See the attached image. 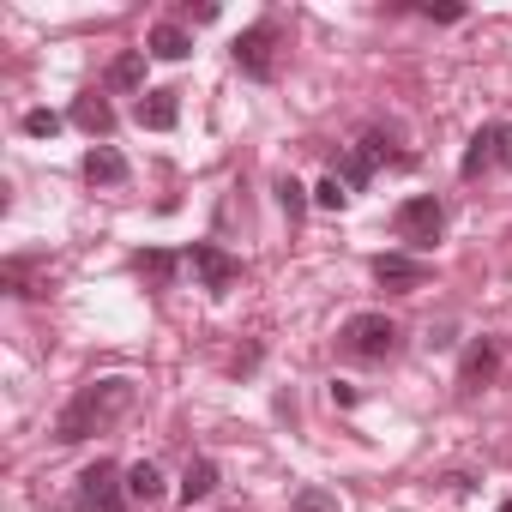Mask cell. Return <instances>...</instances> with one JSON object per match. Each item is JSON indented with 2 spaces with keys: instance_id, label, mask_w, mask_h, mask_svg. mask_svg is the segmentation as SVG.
I'll list each match as a JSON object with an SVG mask.
<instances>
[{
  "instance_id": "6da1fadb",
  "label": "cell",
  "mask_w": 512,
  "mask_h": 512,
  "mask_svg": "<svg viewBox=\"0 0 512 512\" xmlns=\"http://www.w3.org/2000/svg\"><path fill=\"white\" fill-rule=\"evenodd\" d=\"M133 410V380H91L67 398V410L55 416V440L61 446H79L91 434H103L109 422H121Z\"/></svg>"
},
{
  "instance_id": "7a4b0ae2",
  "label": "cell",
  "mask_w": 512,
  "mask_h": 512,
  "mask_svg": "<svg viewBox=\"0 0 512 512\" xmlns=\"http://www.w3.org/2000/svg\"><path fill=\"white\" fill-rule=\"evenodd\" d=\"M500 163H512V121H482V127L470 133V145H464L458 175L476 181V175H488V169H500Z\"/></svg>"
},
{
  "instance_id": "3957f363",
  "label": "cell",
  "mask_w": 512,
  "mask_h": 512,
  "mask_svg": "<svg viewBox=\"0 0 512 512\" xmlns=\"http://www.w3.org/2000/svg\"><path fill=\"white\" fill-rule=\"evenodd\" d=\"M338 338H344V350L362 356V362H386V356L398 350V326H392L386 314H350Z\"/></svg>"
},
{
  "instance_id": "277c9868",
  "label": "cell",
  "mask_w": 512,
  "mask_h": 512,
  "mask_svg": "<svg viewBox=\"0 0 512 512\" xmlns=\"http://www.w3.org/2000/svg\"><path fill=\"white\" fill-rule=\"evenodd\" d=\"M392 229L422 253V247H434L440 241V229H446V211H440V199L434 193H416V199H404L398 205V217H392Z\"/></svg>"
},
{
  "instance_id": "5b68a950",
  "label": "cell",
  "mask_w": 512,
  "mask_h": 512,
  "mask_svg": "<svg viewBox=\"0 0 512 512\" xmlns=\"http://www.w3.org/2000/svg\"><path fill=\"white\" fill-rule=\"evenodd\" d=\"M79 500H85L91 512H121L133 494H127L121 470H115L109 458H97V464H85V470H79Z\"/></svg>"
},
{
  "instance_id": "8992f818",
  "label": "cell",
  "mask_w": 512,
  "mask_h": 512,
  "mask_svg": "<svg viewBox=\"0 0 512 512\" xmlns=\"http://www.w3.org/2000/svg\"><path fill=\"white\" fill-rule=\"evenodd\" d=\"M272 49H278V25H247L229 55H235V67H241L247 79H272V67H278Z\"/></svg>"
},
{
  "instance_id": "52a82bcc",
  "label": "cell",
  "mask_w": 512,
  "mask_h": 512,
  "mask_svg": "<svg viewBox=\"0 0 512 512\" xmlns=\"http://www.w3.org/2000/svg\"><path fill=\"white\" fill-rule=\"evenodd\" d=\"M193 272H199V284H205L211 296H223V290L241 278V266L229 260L223 247H211V241H193Z\"/></svg>"
},
{
  "instance_id": "ba28073f",
  "label": "cell",
  "mask_w": 512,
  "mask_h": 512,
  "mask_svg": "<svg viewBox=\"0 0 512 512\" xmlns=\"http://www.w3.org/2000/svg\"><path fill=\"white\" fill-rule=\"evenodd\" d=\"M374 278H380L386 290H422V284H428V266L416 260V253H380V260H374Z\"/></svg>"
},
{
  "instance_id": "9c48e42d",
  "label": "cell",
  "mask_w": 512,
  "mask_h": 512,
  "mask_svg": "<svg viewBox=\"0 0 512 512\" xmlns=\"http://www.w3.org/2000/svg\"><path fill=\"white\" fill-rule=\"evenodd\" d=\"M494 374H500V350H494V338H476V344L464 350V362H458V386L476 392V386H488Z\"/></svg>"
},
{
  "instance_id": "30bf717a",
  "label": "cell",
  "mask_w": 512,
  "mask_h": 512,
  "mask_svg": "<svg viewBox=\"0 0 512 512\" xmlns=\"http://www.w3.org/2000/svg\"><path fill=\"white\" fill-rule=\"evenodd\" d=\"M133 121L151 127V133H169V127L181 121V91H145L139 109H133Z\"/></svg>"
},
{
  "instance_id": "8fae6325",
  "label": "cell",
  "mask_w": 512,
  "mask_h": 512,
  "mask_svg": "<svg viewBox=\"0 0 512 512\" xmlns=\"http://www.w3.org/2000/svg\"><path fill=\"white\" fill-rule=\"evenodd\" d=\"M85 181H91V187H121V181H127V157H121L115 145H91V151H85Z\"/></svg>"
},
{
  "instance_id": "7c38bea8",
  "label": "cell",
  "mask_w": 512,
  "mask_h": 512,
  "mask_svg": "<svg viewBox=\"0 0 512 512\" xmlns=\"http://www.w3.org/2000/svg\"><path fill=\"white\" fill-rule=\"evenodd\" d=\"M73 127H85L91 139H109V133H115V109H109L97 91H85V97L73 103Z\"/></svg>"
},
{
  "instance_id": "4fadbf2b",
  "label": "cell",
  "mask_w": 512,
  "mask_h": 512,
  "mask_svg": "<svg viewBox=\"0 0 512 512\" xmlns=\"http://www.w3.org/2000/svg\"><path fill=\"white\" fill-rule=\"evenodd\" d=\"M145 55H157V61H187V55H193V31H181V25H157V31L145 37Z\"/></svg>"
},
{
  "instance_id": "5bb4252c",
  "label": "cell",
  "mask_w": 512,
  "mask_h": 512,
  "mask_svg": "<svg viewBox=\"0 0 512 512\" xmlns=\"http://www.w3.org/2000/svg\"><path fill=\"white\" fill-rule=\"evenodd\" d=\"M217 494V464L211 458H193L187 470H181V500L193 506V500H211Z\"/></svg>"
},
{
  "instance_id": "9a60e30c",
  "label": "cell",
  "mask_w": 512,
  "mask_h": 512,
  "mask_svg": "<svg viewBox=\"0 0 512 512\" xmlns=\"http://www.w3.org/2000/svg\"><path fill=\"white\" fill-rule=\"evenodd\" d=\"M109 85H115V91H139V85H145V49H127V55H115V67H109Z\"/></svg>"
},
{
  "instance_id": "2e32d148",
  "label": "cell",
  "mask_w": 512,
  "mask_h": 512,
  "mask_svg": "<svg viewBox=\"0 0 512 512\" xmlns=\"http://www.w3.org/2000/svg\"><path fill=\"white\" fill-rule=\"evenodd\" d=\"M127 494H133V500H145V506H151V500H157V494H163V470H157V464H151V458H139V464H133V470H127Z\"/></svg>"
},
{
  "instance_id": "e0dca14e",
  "label": "cell",
  "mask_w": 512,
  "mask_h": 512,
  "mask_svg": "<svg viewBox=\"0 0 512 512\" xmlns=\"http://www.w3.org/2000/svg\"><path fill=\"white\" fill-rule=\"evenodd\" d=\"M368 175H374V157H368V151L356 145V151L344 157V169H338V181H344V187L356 193V187H368Z\"/></svg>"
},
{
  "instance_id": "ac0fdd59",
  "label": "cell",
  "mask_w": 512,
  "mask_h": 512,
  "mask_svg": "<svg viewBox=\"0 0 512 512\" xmlns=\"http://www.w3.org/2000/svg\"><path fill=\"white\" fill-rule=\"evenodd\" d=\"M290 512H344V506H338V494H326V488H302V494L290 500Z\"/></svg>"
},
{
  "instance_id": "d6986e66",
  "label": "cell",
  "mask_w": 512,
  "mask_h": 512,
  "mask_svg": "<svg viewBox=\"0 0 512 512\" xmlns=\"http://www.w3.org/2000/svg\"><path fill=\"white\" fill-rule=\"evenodd\" d=\"M25 133H31V139H55V133H61V115H55V109H31V115H25Z\"/></svg>"
},
{
  "instance_id": "ffe728a7",
  "label": "cell",
  "mask_w": 512,
  "mask_h": 512,
  "mask_svg": "<svg viewBox=\"0 0 512 512\" xmlns=\"http://www.w3.org/2000/svg\"><path fill=\"white\" fill-rule=\"evenodd\" d=\"M278 205H284V211H290V217H302V211H308V187H302V181H290V175H284V181H278Z\"/></svg>"
},
{
  "instance_id": "44dd1931",
  "label": "cell",
  "mask_w": 512,
  "mask_h": 512,
  "mask_svg": "<svg viewBox=\"0 0 512 512\" xmlns=\"http://www.w3.org/2000/svg\"><path fill=\"white\" fill-rule=\"evenodd\" d=\"M344 199H350V187H344V181H338V175H326V181H320V187H314V205H326V211H338V205H344Z\"/></svg>"
},
{
  "instance_id": "7402d4cb",
  "label": "cell",
  "mask_w": 512,
  "mask_h": 512,
  "mask_svg": "<svg viewBox=\"0 0 512 512\" xmlns=\"http://www.w3.org/2000/svg\"><path fill=\"white\" fill-rule=\"evenodd\" d=\"M139 272H151V278H169V272H175V253H139Z\"/></svg>"
},
{
  "instance_id": "603a6c76",
  "label": "cell",
  "mask_w": 512,
  "mask_h": 512,
  "mask_svg": "<svg viewBox=\"0 0 512 512\" xmlns=\"http://www.w3.org/2000/svg\"><path fill=\"white\" fill-rule=\"evenodd\" d=\"M422 19H440V25H458V19H464V7H434V0H428V7H422Z\"/></svg>"
},
{
  "instance_id": "cb8c5ba5",
  "label": "cell",
  "mask_w": 512,
  "mask_h": 512,
  "mask_svg": "<svg viewBox=\"0 0 512 512\" xmlns=\"http://www.w3.org/2000/svg\"><path fill=\"white\" fill-rule=\"evenodd\" d=\"M356 398H362V392H356V386H350V380H332V404H344V410H350V404H356Z\"/></svg>"
},
{
  "instance_id": "d4e9b609",
  "label": "cell",
  "mask_w": 512,
  "mask_h": 512,
  "mask_svg": "<svg viewBox=\"0 0 512 512\" xmlns=\"http://www.w3.org/2000/svg\"><path fill=\"white\" fill-rule=\"evenodd\" d=\"M500 512H512V500H506V506H500Z\"/></svg>"
}]
</instances>
